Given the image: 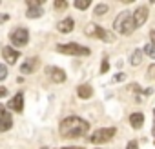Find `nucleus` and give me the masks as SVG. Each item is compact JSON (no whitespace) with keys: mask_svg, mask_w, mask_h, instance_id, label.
Returning a JSON list of instances; mask_svg holds the SVG:
<instances>
[{"mask_svg":"<svg viewBox=\"0 0 155 149\" xmlns=\"http://www.w3.org/2000/svg\"><path fill=\"white\" fill-rule=\"evenodd\" d=\"M151 133H153V136H155V107H153V129H151Z\"/></svg>","mask_w":155,"mask_h":149,"instance_id":"c756f323","label":"nucleus"},{"mask_svg":"<svg viewBox=\"0 0 155 149\" xmlns=\"http://www.w3.org/2000/svg\"><path fill=\"white\" fill-rule=\"evenodd\" d=\"M62 149H84V147H62Z\"/></svg>","mask_w":155,"mask_h":149,"instance_id":"7c9ffc66","label":"nucleus"},{"mask_svg":"<svg viewBox=\"0 0 155 149\" xmlns=\"http://www.w3.org/2000/svg\"><path fill=\"white\" fill-rule=\"evenodd\" d=\"M42 15H44V11H42L40 6H29V9H28V18H38V17H42Z\"/></svg>","mask_w":155,"mask_h":149,"instance_id":"dca6fc26","label":"nucleus"},{"mask_svg":"<svg viewBox=\"0 0 155 149\" xmlns=\"http://www.w3.org/2000/svg\"><path fill=\"white\" fill-rule=\"evenodd\" d=\"M9 109L17 111V113H22L24 109V95L22 93H17L11 100H9Z\"/></svg>","mask_w":155,"mask_h":149,"instance_id":"f8f14e48","label":"nucleus"},{"mask_svg":"<svg viewBox=\"0 0 155 149\" xmlns=\"http://www.w3.org/2000/svg\"><path fill=\"white\" fill-rule=\"evenodd\" d=\"M108 69H110V64H108V58L104 56L102 58V65H101V73H108Z\"/></svg>","mask_w":155,"mask_h":149,"instance_id":"b1692460","label":"nucleus"},{"mask_svg":"<svg viewBox=\"0 0 155 149\" xmlns=\"http://www.w3.org/2000/svg\"><path fill=\"white\" fill-rule=\"evenodd\" d=\"M150 36H151V44L155 46V29H153V31H150Z\"/></svg>","mask_w":155,"mask_h":149,"instance_id":"c85d7f7f","label":"nucleus"},{"mask_svg":"<svg viewBox=\"0 0 155 149\" xmlns=\"http://www.w3.org/2000/svg\"><path fill=\"white\" fill-rule=\"evenodd\" d=\"M144 53H146L150 58H155V46H153V44H146V47H144Z\"/></svg>","mask_w":155,"mask_h":149,"instance_id":"aec40b11","label":"nucleus"},{"mask_svg":"<svg viewBox=\"0 0 155 149\" xmlns=\"http://www.w3.org/2000/svg\"><path fill=\"white\" fill-rule=\"evenodd\" d=\"M57 51L58 53H64V55H73V56H88L90 55V49L88 47H82L81 44L77 42H69V44H58L57 46Z\"/></svg>","mask_w":155,"mask_h":149,"instance_id":"7ed1b4c3","label":"nucleus"},{"mask_svg":"<svg viewBox=\"0 0 155 149\" xmlns=\"http://www.w3.org/2000/svg\"><path fill=\"white\" fill-rule=\"evenodd\" d=\"M106 13H108V6L106 4H97L95 9H93V15H97V17H104Z\"/></svg>","mask_w":155,"mask_h":149,"instance_id":"a211bd4d","label":"nucleus"},{"mask_svg":"<svg viewBox=\"0 0 155 149\" xmlns=\"http://www.w3.org/2000/svg\"><path fill=\"white\" fill-rule=\"evenodd\" d=\"M2 56H4V60H6L8 64H15L17 58H20V53H18L17 49H13V47L6 46V47L2 49Z\"/></svg>","mask_w":155,"mask_h":149,"instance_id":"9d476101","label":"nucleus"},{"mask_svg":"<svg viewBox=\"0 0 155 149\" xmlns=\"http://www.w3.org/2000/svg\"><path fill=\"white\" fill-rule=\"evenodd\" d=\"M77 95L81 98H91L93 97V87L90 84H82V86H79V89H77Z\"/></svg>","mask_w":155,"mask_h":149,"instance_id":"2eb2a0df","label":"nucleus"},{"mask_svg":"<svg viewBox=\"0 0 155 149\" xmlns=\"http://www.w3.org/2000/svg\"><path fill=\"white\" fill-rule=\"evenodd\" d=\"M6 95H8V89L0 86V98H2V97H6Z\"/></svg>","mask_w":155,"mask_h":149,"instance_id":"cd10ccee","label":"nucleus"},{"mask_svg":"<svg viewBox=\"0 0 155 149\" xmlns=\"http://www.w3.org/2000/svg\"><path fill=\"white\" fill-rule=\"evenodd\" d=\"M84 33H86L88 36H97V38H102V40H106V42H113V40H115V36H113L111 33H108L104 27H101V26H97V24H88L86 29H84Z\"/></svg>","mask_w":155,"mask_h":149,"instance_id":"20e7f679","label":"nucleus"},{"mask_svg":"<svg viewBox=\"0 0 155 149\" xmlns=\"http://www.w3.org/2000/svg\"><path fill=\"white\" fill-rule=\"evenodd\" d=\"M68 8V2H64V0H57L55 2V9H66Z\"/></svg>","mask_w":155,"mask_h":149,"instance_id":"393cba45","label":"nucleus"},{"mask_svg":"<svg viewBox=\"0 0 155 149\" xmlns=\"http://www.w3.org/2000/svg\"><path fill=\"white\" fill-rule=\"evenodd\" d=\"M126 149H139V144H137L135 140H131V142L126 145Z\"/></svg>","mask_w":155,"mask_h":149,"instance_id":"a878e982","label":"nucleus"},{"mask_svg":"<svg viewBox=\"0 0 155 149\" xmlns=\"http://www.w3.org/2000/svg\"><path fill=\"white\" fill-rule=\"evenodd\" d=\"M46 73H48V77H49L55 84H62V82L66 80V73H64V69H60V67L46 65Z\"/></svg>","mask_w":155,"mask_h":149,"instance_id":"0eeeda50","label":"nucleus"},{"mask_svg":"<svg viewBox=\"0 0 155 149\" xmlns=\"http://www.w3.org/2000/svg\"><path fill=\"white\" fill-rule=\"evenodd\" d=\"M148 78H150V80H155V64H151V65L148 67Z\"/></svg>","mask_w":155,"mask_h":149,"instance_id":"4be33fe9","label":"nucleus"},{"mask_svg":"<svg viewBox=\"0 0 155 149\" xmlns=\"http://www.w3.org/2000/svg\"><path fill=\"white\" fill-rule=\"evenodd\" d=\"M135 20H133V15L131 13H128V11H124V13H119V17L115 18V22H113V29L119 33V35H131L133 31H135Z\"/></svg>","mask_w":155,"mask_h":149,"instance_id":"f03ea898","label":"nucleus"},{"mask_svg":"<svg viewBox=\"0 0 155 149\" xmlns=\"http://www.w3.org/2000/svg\"><path fill=\"white\" fill-rule=\"evenodd\" d=\"M142 53H144V51H140V49H135V51L131 53L130 64H131V65H139V64L142 62Z\"/></svg>","mask_w":155,"mask_h":149,"instance_id":"f3484780","label":"nucleus"},{"mask_svg":"<svg viewBox=\"0 0 155 149\" xmlns=\"http://www.w3.org/2000/svg\"><path fill=\"white\" fill-rule=\"evenodd\" d=\"M37 64H38V58H35V56L26 58V60H24V64L20 65V73H24V74H31V73L35 71Z\"/></svg>","mask_w":155,"mask_h":149,"instance_id":"9b49d317","label":"nucleus"},{"mask_svg":"<svg viewBox=\"0 0 155 149\" xmlns=\"http://www.w3.org/2000/svg\"><path fill=\"white\" fill-rule=\"evenodd\" d=\"M90 129V124L86 120H82L81 116H68L60 122V136L62 138H79L84 136Z\"/></svg>","mask_w":155,"mask_h":149,"instance_id":"f257e3e1","label":"nucleus"},{"mask_svg":"<svg viewBox=\"0 0 155 149\" xmlns=\"http://www.w3.org/2000/svg\"><path fill=\"white\" fill-rule=\"evenodd\" d=\"M133 20H135V26H142L146 20H148V8L146 6H139L133 13Z\"/></svg>","mask_w":155,"mask_h":149,"instance_id":"1a4fd4ad","label":"nucleus"},{"mask_svg":"<svg viewBox=\"0 0 155 149\" xmlns=\"http://www.w3.org/2000/svg\"><path fill=\"white\" fill-rule=\"evenodd\" d=\"M6 77H8V67L0 64V82H2V80H4Z\"/></svg>","mask_w":155,"mask_h":149,"instance_id":"5701e85b","label":"nucleus"},{"mask_svg":"<svg viewBox=\"0 0 155 149\" xmlns=\"http://www.w3.org/2000/svg\"><path fill=\"white\" fill-rule=\"evenodd\" d=\"M42 149H48V147H42Z\"/></svg>","mask_w":155,"mask_h":149,"instance_id":"2f4dec72","label":"nucleus"},{"mask_svg":"<svg viewBox=\"0 0 155 149\" xmlns=\"http://www.w3.org/2000/svg\"><path fill=\"white\" fill-rule=\"evenodd\" d=\"M73 27H75V22H73V18H64V20H60L58 24H57V29L60 31V33H71L73 31Z\"/></svg>","mask_w":155,"mask_h":149,"instance_id":"ddd939ff","label":"nucleus"},{"mask_svg":"<svg viewBox=\"0 0 155 149\" xmlns=\"http://www.w3.org/2000/svg\"><path fill=\"white\" fill-rule=\"evenodd\" d=\"M11 125H13L11 115L8 113V109L4 106H0V133H6Z\"/></svg>","mask_w":155,"mask_h":149,"instance_id":"6e6552de","label":"nucleus"},{"mask_svg":"<svg viewBox=\"0 0 155 149\" xmlns=\"http://www.w3.org/2000/svg\"><path fill=\"white\" fill-rule=\"evenodd\" d=\"M115 133H117L115 127H102V129L95 131L90 140H91L93 144H104V142H110V140L115 136Z\"/></svg>","mask_w":155,"mask_h":149,"instance_id":"39448f33","label":"nucleus"},{"mask_svg":"<svg viewBox=\"0 0 155 149\" xmlns=\"http://www.w3.org/2000/svg\"><path fill=\"white\" fill-rule=\"evenodd\" d=\"M130 124L133 129H140L142 124H144V115L142 113H131L130 115Z\"/></svg>","mask_w":155,"mask_h":149,"instance_id":"4468645a","label":"nucleus"},{"mask_svg":"<svg viewBox=\"0 0 155 149\" xmlns=\"http://www.w3.org/2000/svg\"><path fill=\"white\" fill-rule=\"evenodd\" d=\"M75 8H77V9H88V8H90V0H77V2H75Z\"/></svg>","mask_w":155,"mask_h":149,"instance_id":"6ab92c4d","label":"nucleus"},{"mask_svg":"<svg viewBox=\"0 0 155 149\" xmlns=\"http://www.w3.org/2000/svg\"><path fill=\"white\" fill-rule=\"evenodd\" d=\"M122 80H126V73H117L115 77H111V82H113V84L122 82Z\"/></svg>","mask_w":155,"mask_h":149,"instance_id":"412c9836","label":"nucleus"},{"mask_svg":"<svg viewBox=\"0 0 155 149\" xmlns=\"http://www.w3.org/2000/svg\"><path fill=\"white\" fill-rule=\"evenodd\" d=\"M11 44L13 46H17V47H24L28 42H29V33H28V29L26 27H17V29H13L11 31Z\"/></svg>","mask_w":155,"mask_h":149,"instance_id":"423d86ee","label":"nucleus"},{"mask_svg":"<svg viewBox=\"0 0 155 149\" xmlns=\"http://www.w3.org/2000/svg\"><path fill=\"white\" fill-rule=\"evenodd\" d=\"M6 20H9V15H8V13H4V15H0V24H4Z\"/></svg>","mask_w":155,"mask_h":149,"instance_id":"bb28decb","label":"nucleus"}]
</instances>
